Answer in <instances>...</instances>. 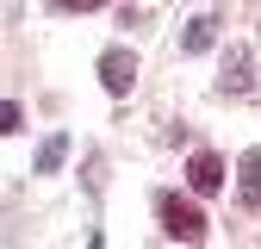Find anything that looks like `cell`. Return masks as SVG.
Masks as SVG:
<instances>
[{"label":"cell","instance_id":"cell-1","mask_svg":"<svg viewBox=\"0 0 261 249\" xmlns=\"http://www.w3.org/2000/svg\"><path fill=\"white\" fill-rule=\"evenodd\" d=\"M162 231H168L174 243H199L205 237V212L193 200H180V193H162Z\"/></svg>","mask_w":261,"mask_h":249},{"label":"cell","instance_id":"cell-2","mask_svg":"<svg viewBox=\"0 0 261 249\" xmlns=\"http://www.w3.org/2000/svg\"><path fill=\"white\" fill-rule=\"evenodd\" d=\"M100 81H106V93H130V81H137V56H130V50H106L100 56Z\"/></svg>","mask_w":261,"mask_h":249},{"label":"cell","instance_id":"cell-3","mask_svg":"<svg viewBox=\"0 0 261 249\" xmlns=\"http://www.w3.org/2000/svg\"><path fill=\"white\" fill-rule=\"evenodd\" d=\"M187 181H193V193H218V187H224V162H218L212 150H199L187 162Z\"/></svg>","mask_w":261,"mask_h":249},{"label":"cell","instance_id":"cell-4","mask_svg":"<svg viewBox=\"0 0 261 249\" xmlns=\"http://www.w3.org/2000/svg\"><path fill=\"white\" fill-rule=\"evenodd\" d=\"M255 62H249V50H230V56H224V87H230V93H249L255 87Z\"/></svg>","mask_w":261,"mask_h":249},{"label":"cell","instance_id":"cell-5","mask_svg":"<svg viewBox=\"0 0 261 249\" xmlns=\"http://www.w3.org/2000/svg\"><path fill=\"white\" fill-rule=\"evenodd\" d=\"M212 25H218V19H187V31H180V50H187V56H205V50H212V38H218Z\"/></svg>","mask_w":261,"mask_h":249},{"label":"cell","instance_id":"cell-6","mask_svg":"<svg viewBox=\"0 0 261 249\" xmlns=\"http://www.w3.org/2000/svg\"><path fill=\"white\" fill-rule=\"evenodd\" d=\"M62 156H69V131H50V137L38 143V175H56Z\"/></svg>","mask_w":261,"mask_h":249},{"label":"cell","instance_id":"cell-7","mask_svg":"<svg viewBox=\"0 0 261 249\" xmlns=\"http://www.w3.org/2000/svg\"><path fill=\"white\" fill-rule=\"evenodd\" d=\"M243 200H249V206H261V150H249V156H243Z\"/></svg>","mask_w":261,"mask_h":249},{"label":"cell","instance_id":"cell-8","mask_svg":"<svg viewBox=\"0 0 261 249\" xmlns=\"http://www.w3.org/2000/svg\"><path fill=\"white\" fill-rule=\"evenodd\" d=\"M19 124H25V112H19V106L7 100V106H0V131H7V137H13V131H19Z\"/></svg>","mask_w":261,"mask_h":249},{"label":"cell","instance_id":"cell-9","mask_svg":"<svg viewBox=\"0 0 261 249\" xmlns=\"http://www.w3.org/2000/svg\"><path fill=\"white\" fill-rule=\"evenodd\" d=\"M56 7H62V13H93L100 0H56Z\"/></svg>","mask_w":261,"mask_h":249}]
</instances>
